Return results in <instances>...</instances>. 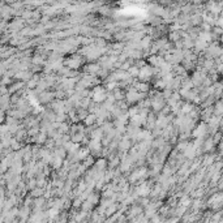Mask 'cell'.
Wrapping results in <instances>:
<instances>
[{
  "instance_id": "obj_1",
  "label": "cell",
  "mask_w": 223,
  "mask_h": 223,
  "mask_svg": "<svg viewBox=\"0 0 223 223\" xmlns=\"http://www.w3.org/2000/svg\"><path fill=\"white\" fill-rule=\"evenodd\" d=\"M107 92H106V89L101 86V85H97L94 86L93 90H90V98H92V102L97 103V105H101V103H103L106 101L107 98Z\"/></svg>"
},
{
  "instance_id": "obj_2",
  "label": "cell",
  "mask_w": 223,
  "mask_h": 223,
  "mask_svg": "<svg viewBox=\"0 0 223 223\" xmlns=\"http://www.w3.org/2000/svg\"><path fill=\"white\" fill-rule=\"evenodd\" d=\"M82 63H84V59L81 57L80 55H78V56H77V55H72V56H69V57L65 59L64 63H63V65L67 67V68L71 69V71H76V69L80 68L81 65H82Z\"/></svg>"
},
{
  "instance_id": "obj_3",
  "label": "cell",
  "mask_w": 223,
  "mask_h": 223,
  "mask_svg": "<svg viewBox=\"0 0 223 223\" xmlns=\"http://www.w3.org/2000/svg\"><path fill=\"white\" fill-rule=\"evenodd\" d=\"M154 74V68L150 67L149 64H146L142 68H140L138 71V78L142 81V82H147V80H150V77Z\"/></svg>"
},
{
  "instance_id": "obj_4",
  "label": "cell",
  "mask_w": 223,
  "mask_h": 223,
  "mask_svg": "<svg viewBox=\"0 0 223 223\" xmlns=\"http://www.w3.org/2000/svg\"><path fill=\"white\" fill-rule=\"evenodd\" d=\"M207 132H209V128H207V124H206V123H201V124H198L195 129H193L192 135L195 136V137H197L198 140H202V138H204V136H206V135H207Z\"/></svg>"
},
{
  "instance_id": "obj_5",
  "label": "cell",
  "mask_w": 223,
  "mask_h": 223,
  "mask_svg": "<svg viewBox=\"0 0 223 223\" xmlns=\"http://www.w3.org/2000/svg\"><path fill=\"white\" fill-rule=\"evenodd\" d=\"M102 68H101V65H99V63H89L87 65H85V72H87V74L89 76H97V74L99 73V71H101Z\"/></svg>"
},
{
  "instance_id": "obj_6",
  "label": "cell",
  "mask_w": 223,
  "mask_h": 223,
  "mask_svg": "<svg viewBox=\"0 0 223 223\" xmlns=\"http://www.w3.org/2000/svg\"><path fill=\"white\" fill-rule=\"evenodd\" d=\"M54 98H55V93H51V92H42L38 94L39 103H50Z\"/></svg>"
},
{
  "instance_id": "obj_7",
  "label": "cell",
  "mask_w": 223,
  "mask_h": 223,
  "mask_svg": "<svg viewBox=\"0 0 223 223\" xmlns=\"http://www.w3.org/2000/svg\"><path fill=\"white\" fill-rule=\"evenodd\" d=\"M119 149H120L121 151H127L131 149V140L128 137H123L120 140V142H119Z\"/></svg>"
},
{
  "instance_id": "obj_8",
  "label": "cell",
  "mask_w": 223,
  "mask_h": 223,
  "mask_svg": "<svg viewBox=\"0 0 223 223\" xmlns=\"http://www.w3.org/2000/svg\"><path fill=\"white\" fill-rule=\"evenodd\" d=\"M84 123L86 124V127H93L97 123V116L94 114H87V116L84 119Z\"/></svg>"
},
{
  "instance_id": "obj_9",
  "label": "cell",
  "mask_w": 223,
  "mask_h": 223,
  "mask_svg": "<svg viewBox=\"0 0 223 223\" xmlns=\"http://www.w3.org/2000/svg\"><path fill=\"white\" fill-rule=\"evenodd\" d=\"M63 162H64V161H63L62 158H59V157H56V155H54V154H52V159H51V162H50V163L52 165V167H54V168H56V170H57V168H60V167L63 166Z\"/></svg>"
},
{
  "instance_id": "obj_10",
  "label": "cell",
  "mask_w": 223,
  "mask_h": 223,
  "mask_svg": "<svg viewBox=\"0 0 223 223\" xmlns=\"http://www.w3.org/2000/svg\"><path fill=\"white\" fill-rule=\"evenodd\" d=\"M138 68H137V67H135V65H132L131 67V68L128 69V74H129V76L133 78V77H138Z\"/></svg>"
},
{
  "instance_id": "obj_11",
  "label": "cell",
  "mask_w": 223,
  "mask_h": 223,
  "mask_svg": "<svg viewBox=\"0 0 223 223\" xmlns=\"http://www.w3.org/2000/svg\"><path fill=\"white\" fill-rule=\"evenodd\" d=\"M42 193H43V189H33L32 196H34L35 198H38V196H41Z\"/></svg>"
},
{
  "instance_id": "obj_12",
  "label": "cell",
  "mask_w": 223,
  "mask_h": 223,
  "mask_svg": "<svg viewBox=\"0 0 223 223\" xmlns=\"http://www.w3.org/2000/svg\"><path fill=\"white\" fill-rule=\"evenodd\" d=\"M5 111H3L2 108H0V124H4V121H5Z\"/></svg>"
},
{
  "instance_id": "obj_13",
  "label": "cell",
  "mask_w": 223,
  "mask_h": 223,
  "mask_svg": "<svg viewBox=\"0 0 223 223\" xmlns=\"http://www.w3.org/2000/svg\"><path fill=\"white\" fill-rule=\"evenodd\" d=\"M107 209H110V210H107V211H106V215H111L112 213H115V211H116V205L110 206V207H107Z\"/></svg>"
}]
</instances>
